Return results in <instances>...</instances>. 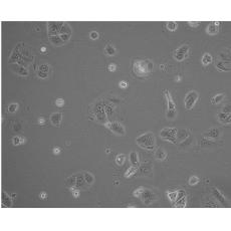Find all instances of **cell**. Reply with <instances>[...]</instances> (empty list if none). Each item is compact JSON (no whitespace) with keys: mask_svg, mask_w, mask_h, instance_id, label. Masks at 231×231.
Here are the masks:
<instances>
[{"mask_svg":"<svg viewBox=\"0 0 231 231\" xmlns=\"http://www.w3.org/2000/svg\"><path fill=\"white\" fill-rule=\"evenodd\" d=\"M153 62L150 59H143V60H136L134 62L133 69L134 72L138 77H147L151 73L153 69Z\"/></svg>","mask_w":231,"mask_h":231,"instance_id":"6da1fadb","label":"cell"},{"mask_svg":"<svg viewBox=\"0 0 231 231\" xmlns=\"http://www.w3.org/2000/svg\"><path fill=\"white\" fill-rule=\"evenodd\" d=\"M136 143L138 146H140L143 149H146V150L152 151L156 148V138H155L154 134L151 132L145 133L140 137H138L136 139Z\"/></svg>","mask_w":231,"mask_h":231,"instance_id":"7a4b0ae2","label":"cell"},{"mask_svg":"<svg viewBox=\"0 0 231 231\" xmlns=\"http://www.w3.org/2000/svg\"><path fill=\"white\" fill-rule=\"evenodd\" d=\"M177 134L178 130L176 128H164L160 132V137L166 141L176 144L177 143Z\"/></svg>","mask_w":231,"mask_h":231,"instance_id":"3957f363","label":"cell"},{"mask_svg":"<svg viewBox=\"0 0 231 231\" xmlns=\"http://www.w3.org/2000/svg\"><path fill=\"white\" fill-rule=\"evenodd\" d=\"M23 42H19L16 44V46L14 47L13 51H12L11 55L9 57V60H8V64H17L18 60L21 59L22 57V49H23Z\"/></svg>","mask_w":231,"mask_h":231,"instance_id":"277c9868","label":"cell"},{"mask_svg":"<svg viewBox=\"0 0 231 231\" xmlns=\"http://www.w3.org/2000/svg\"><path fill=\"white\" fill-rule=\"evenodd\" d=\"M198 98H199L198 92H196V91L189 92L188 94H186L185 100H184V104H185L186 110H191V109L194 107V105L196 104L197 100H198Z\"/></svg>","mask_w":231,"mask_h":231,"instance_id":"5b68a950","label":"cell"},{"mask_svg":"<svg viewBox=\"0 0 231 231\" xmlns=\"http://www.w3.org/2000/svg\"><path fill=\"white\" fill-rule=\"evenodd\" d=\"M64 22L62 21H48L47 22V33L48 36L59 35Z\"/></svg>","mask_w":231,"mask_h":231,"instance_id":"8992f818","label":"cell"},{"mask_svg":"<svg viewBox=\"0 0 231 231\" xmlns=\"http://www.w3.org/2000/svg\"><path fill=\"white\" fill-rule=\"evenodd\" d=\"M106 126L114 134H117V135L120 136H124L126 134L125 127L121 123H119V122H109V123L106 124Z\"/></svg>","mask_w":231,"mask_h":231,"instance_id":"52a82bcc","label":"cell"},{"mask_svg":"<svg viewBox=\"0 0 231 231\" xmlns=\"http://www.w3.org/2000/svg\"><path fill=\"white\" fill-rule=\"evenodd\" d=\"M140 197L145 205L151 204V203L156 200V195H155L151 190H149V189H144V191H143L142 195H141Z\"/></svg>","mask_w":231,"mask_h":231,"instance_id":"ba28073f","label":"cell"},{"mask_svg":"<svg viewBox=\"0 0 231 231\" xmlns=\"http://www.w3.org/2000/svg\"><path fill=\"white\" fill-rule=\"evenodd\" d=\"M220 136V130L218 128H212V129H209L208 131L204 132L202 134V137L205 139H209V140H215V139H218Z\"/></svg>","mask_w":231,"mask_h":231,"instance_id":"9c48e42d","label":"cell"},{"mask_svg":"<svg viewBox=\"0 0 231 231\" xmlns=\"http://www.w3.org/2000/svg\"><path fill=\"white\" fill-rule=\"evenodd\" d=\"M9 66H10V69H11L12 71H14L16 74L22 75V77H27V75H28V70H27V68H24V66H19V64H9Z\"/></svg>","mask_w":231,"mask_h":231,"instance_id":"30bf717a","label":"cell"},{"mask_svg":"<svg viewBox=\"0 0 231 231\" xmlns=\"http://www.w3.org/2000/svg\"><path fill=\"white\" fill-rule=\"evenodd\" d=\"M215 68L220 71H230V62L218 59L215 62Z\"/></svg>","mask_w":231,"mask_h":231,"instance_id":"8fae6325","label":"cell"},{"mask_svg":"<svg viewBox=\"0 0 231 231\" xmlns=\"http://www.w3.org/2000/svg\"><path fill=\"white\" fill-rule=\"evenodd\" d=\"M219 25H220V23L218 22V21L211 22L207 26L206 32L209 35H215V34H217L218 31H219Z\"/></svg>","mask_w":231,"mask_h":231,"instance_id":"7c38bea8","label":"cell"},{"mask_svg":"<svg viewBox=\"0 0 231 231\" xmlns=\"http://www.w3.org/2000/svg\"><path fill=\"white\" fill-rule=\"evenodd\" d=\"M211 191H212V194H213V196L215 197V198L217 199V200L219 201L221 204L225 205L226 203H227V200H226V198L224 197V195L222 194V193L220 192L217 188H215V187H212Z\"/></svg>","mask_w":231,"mask_h":231,"instance_id":"4fadbf2b","label":"cell"},{"mask_svg":"<svg viewBox=\"0 0 231 231\" xmlns=\"http://www.w3.org/2000/svg\"><path fill=\"white\" fill-rule=\"evenodd\" d=\"M217 119L223 125H229L231 123V116L230 114H225V113H218L217 114Z\"/></svg>","mask_w":231,"mask_h":231,"instance_id":"5bb4252c","label":"cell"},{"mask_svg":"<svg viewBox=\"0 0 231 231\" xmlns=\"http://www.w3.org/2000/svg\"><path fill=\"white\" fill-rule=\"evenodd\" d=\"M1 203H2V207H11L12 206V197L9 196L6 192H2Z\"/></svg>","mask_w":231,"mask_h":231,"instance_id":"9a60e30c","label":"cell"},{"mask_svg":"<svg viewBox=\"0 0 231 231\" xmlns=\"http://www.w3.org/2000/svg\"><path fill=\"white\" fill-rule=\"evenodd\" d=\"M50 122L53 126L55 127H58L62 123V113H53V114L50 115Z\"/></svg>","mask_w":231,"mask_h":231,"instance_id":"2e32d148","label":"cell"},{"mask_svg":"<svg viewBox=\"0 0 231 231\" xmlns=\"http://www.w3.org/2000/svg\"><path fill=\"white\" fill-rule=\"evenodd\" d=\"M164 94H165V96H166V98H167L168 111H176L175 103H174V100H173V98H172L169 91H168V90H165V91H164Z\"/></svg>","mask_w":231,"mask_h":231,"instance_id":"e0dca14e","label":"cell"},{"mask_svg":"<svg viewBox=\"0 0 231 231\" xmlns=\"http://www.w3.org/2000/svg\"><path fill=\"white\" fill-rule=\"evenodd\" d=\"M49 42L54 46H62L64 44V41L62 39L60 35H53V36H48Z\"/></svg>","mask_w":231,"mask_h":231,"instance_id":"ac0fdd59","label":"cell"},{"mask_svg":"<svg viewBox=\"0 0 231 231\" xmlns=\"http://www.w3.org/2000/svg\"><path fill=\"white\" fill-rule=\"evenodd\" d=\"M155 157H156L157 160L164 161V160H166V158H167V152H166L165 150H163V149L158 148L156 151V153H155Z\"/></svg>","mask_w":231,"mask_h":231,"instance_id":"d6986e66","label":"cell"},{"mask_svg":"<svg viewBox=\"0 0 231 231\" xmlns=\"http://www.w3.org/2000/svg\"><path fill=\"white\" fill-rule=\"evenodd\" d=\"M75 184H77V175H75V174L69 176L68 178H66V185L68 187H69V188L75 186Z\"/></svg>","mask_w":231,"mask_h":231,"instance_id":"ffe728a7","label":"cell"},{"mask_svg":"<svg viewBox=\"0 0 231 231\" xmlns=\"http://www.w3.org/2000/svg\"><path fill=\"white\" fill-rule=\"evenodd\" d=\"M130 161H131L132 166H136L139 167V157L136 152H131L130 153Z\"/></svg>","mask_w":231,"mask_h":231,"instance_id":"44dd1931","label":"cell"},{"mask_svg":"<svg viewBox=\"0 0 231 231\" xmlns=\"http://www.w3.org/2000/svg\"><path fill=\"white\" fill-rule=\"evenodd\" d=\"M71 33H72V31H71V28H70V26H69V24H68V23H66V22H64V25H62V29H60L59 35H62V34L71 35Z\"/></svg>","mask_w":231,"mask_h":231,"instance_id":"7402d4cb","label":"cell"},{"mask_svg":"<svg viewBox=\"0 0 231 231\" xmlns=\"http://www.w3.org/2000/svg\"><path fill=\"white\" fill-rule=\"evenodd\" d=\"M116 52H117V49L112 44H110V43H108V44L105 46V53L108 54V55L113 56L116 54Z\"/></svg>","mask_w":231,"mask_h":231,"instance_id":"603a6c76","label":"cell"},{"mask_svg":"<svg viewBox=\"0 0 231 231\" xmlns=\"http://www.w3.org/2000/svg\"><path fill=\"white\" fill-rule=\"evenodd\" d=\"M75 175H77V184H75V187L77 188H81L85 182V177H83V173H77Z\"/></svg>","mask_w":231,"mask_h":231,"instance_id":"cb8c5ba5","label":"cell"},{"mask_svg":"<svg viewBox=\"0 0 231 231\" xmlns=\"http://www.w3.org/2000/svg\"><path fill=\"white\" fill-rule=\"evenodd\" d=\"M187 206V195L184 197H182L181 199L175 201V207L177 208H185Z\"/></svg>","mask_w":231,"mask_h":231,"instance_id":"d4e9b609","label":"cell"},{"mask_svg":"<svg viewBox=\"0 0 231 231\" xmlns=\"http://www.w3.org/2000/svg\"><path fill=\"white\" fill-rule=\"evenodd\" d=\"M213 62V57H212L211 54L209 53H204L202 56V64L203 66H208V64H210L211 62Z\"/></svg>","mask_w":231,"mask_h":231,"instance_id":"484cf974","label":"cell"},{"mask_svg":"<svg viewBox=\"0 0 231 231\" xmlns=\"http://www.w3.org/2000/svg\"><path fill=\"white\" fill-rule=\"evenodd\" d=\"M83 177H85V183H87L89 185H92L94 182V177L92 173H89V172H83Z\"/></svg>","mask_w":231,"mask_h":231,"instance_id":"4316f807","label":"cell"},{"mask_svg":"<svg viewBox=\"0 0 231 231\" xmlns=\"http://www.w3.org/2000/svg\"><path fill=\"white\" fill-rule=\"evenodd\" d=\"M224 96H225V94H223V92H221V94H216V96H214L213 98H211V103L213 105H217L219 104L220 102H222V100L224 98Z\"/></svg>","mask_w":231,"mask_h":231,"instance_id":"83f0119b","label":"cell"},{"mask_svg":"<svg viewBox=\"0 0 231 231\" xmlns=\"http://www.w3.org/2000/svg\"><path fill=\"white\" fill-rule=\"evenodd\" d=\"M176 52H178V53H182V54H184V55L188 56L189 45H188V44H183V45H181L179 48H177V49H176Z\"/></svg>","mask_w":231,"mask_h":231,"instance_id":"f1b7e54d","label":"cell"},{"mask_svg":"<svg viewBox=\"0 0 231 231\" xmlns=\"http://www.w3.org/2000/svg\"><path fill=\"white\" fill-rule=\"evenodd\" d=\"M138 171V167H136V166H131V167L129 168V169L126 171L125 173V177L126 178H130L132 177V176L134 175V174H136V172Z\"/></svg>","mask_w":231,"mask_h":231,"instance_id":"f546056e","label":"cell"},{"mask_svg":"<svg viewBox=\"0 0 231 231\" xmlns=\"http://www.w3.org/2000/svg\"><path fill=\"white\" fill-rule=\"evenodd\" d=\"M166 27H167L168 30L170 31H175L178 27V23L176 21H168L167 24H166Z\"/></svg>","mask_w":231,"mask_h":231,"instance_id":"4dcf8cb0","label":"cell"},{"mask_svg":"<svg viewBox=\"0 0 231 231\" xmlns=\"http://www.w3.org/2000/svg\"><path fill=\"white\" fill-rule=\"evenodd\" d=\"M25 142V139L23 137H14L12 139V144L14 145V146H19V145L23 144V143Z\"/></svg>","mask_w":231,"mask_h":231,"instance_id":"1f68e13d","label":"cell"},{"mask_svg":"<svg viewBox=\"0 0 231 231\" xmlns=\"http://www.w3.org/2000/svg\"><path fill=\"white\" fill-rule=\"evenodd\" d=\"M126 161V156L124 154H119L117 157H116V163L119 166H122Z\"/></svg>","mask_w":231,"mask_h":231,"instance_id":"d6a6232c","label":"cell"},{"mask_svg":"<svg viewBox=\"0 0 231 231\" xmlns=\"http://www.w3.org/2000/svg\"><path fill=\"white\" fill-rule=\"evenodd\" d=\"M18 104H10L9 106H8V108H7V111H8V113H11V114H13V113H15L16 111L18 110Z\"/></svg>","mask_w":231,"mask_h":231,"instance_id":"836d02e7","label":"cell"},{"mask_svg":"<svg viewBox=\"0 0 231 231\" xmlns=\"http://www.w3.org/2000/svg\"><path fill=\"white\" fill-rule=\"evenodd\" d=\"M173 57H174V59H176L177 62H182V60H184L187 56L184 55V54H182V53H178V52L175 51L173 54Z\"/></svg>","mask_w":231,"mask_h":231,"instance_id":"e575fe53","label":"cell"},{"mask_svg":"<svg viewBox=\"0 0 231 231\" xmlns=\"http://www.w3.org/2000/svg\"><path fill=\"white\" fill-rule=\"evenodd\" d=\"M49 69H50V66H48L47 64H40V66H38V68H37V70H40V71H43V72L48 73V71H49Z\"/></svg>","mask_w":231,"mask_h":231,"instance_id":"d590c367","label":"cell"},{"mask_svg":"<svg viewBox=\"0 0 231 231\" xmlns=\"http://www.w3.org/2000/svg\"><path fill=\"white\" fill-rule=\"evenodd\" d=\"M177 193L178 191H174V192H167V196L172 202H175L176 197H177Z\"/></svg>","mask_w":231,"mask_h":231,"instance_id":"8d00e7d4","label":"cell"},{"mask_svg":"<svg viewBox=\"0 0 231 231\" xmlns=\"http://www.w3.org/2000/svg\"><path fill=\"white\" fill-rule=\"evenodd\" d=\"M70 191H71V193H72V196L74 197V198H79V188H77L75 186H73V187H71V188H70Z\"/></svg>","mask_w":231,"mask_h":231,"instance_id":"74e56055","label":"cell"},{"mask_svg":"<svg viewBox=\"0 0 231 231\" xmlns=\"http://www.w3.org/2000/svg\"><path fill=\"white\" fill-rule=\"evenodd\" d=\"M144 187H139L138 189H136L135 191L133 192V196H135V197H140L141 195H142V193H143V191H144Z\"/></svg>","mask_w":231,"mask_h":231,"instance_id":"f35d334b","label":"cell"},{"mask_svg":"<svg viewBox=\"0 0 231 231\" xmlns=\"http://www.w3.org/2000/svg\"><path fill=\"white\" fill-rule=\"evenodd\" d=\"M198 182H199V178L197 177V176H192V177L189 179V184H190L191 186H194V185H196Z\"/></svg>","mask_w":231,"mask_h":231,"instance_id":"ab89813d","label":"cell"},{"mask_svg":"<svg viewBox=\"0 0 231 231\" xmlns=\"http://www.w3.org/2000/svg\"><path fill=\"white\" fill-rule=\"evenodd\" d=\"M186 192H185V190H183V189H180V190H178V193H177V197H176V200L175 201H177V200H179V199H181L182 197H184V196H186Z\"/></svg>","mask_w":231,"mask_h":231,"instance_id":"60d3db41","label":"cell"},{"mask_svg":"<svg viewBox=\"0 0 231 231\" xmlns=\"http://www.w3.org/2000/svg\"><path fill=\"white\" fill-rule=\"evenodd\" d=\"M176 118V111H168L167 112V119L174 120Z\"/></svg>","mask_w":231,"mask_h":231,"instance_id":"b9f144b4","label":"cell"},{"mask_svg":"<svg viewBox=\"0 0 231 231\" xmlns=\"http://www.w3.org/2000/svg\"><path fill=\"white\" fill-rule=\"evenodd\" d=\"M36 74H37V77H38L39 79H47V77H48V73L43 72V71H40V70H37Z\"/></svg>","mask_w":231,"mask_h":231,"instance_id":"7bdbcfd3","label":"cell"},{"mask_svg":"<svg viewBox=\"0 0 231 231\" xmlns=\"http://www.w3.org/2000/svg\"><path fill=\"white\" fill-rule=\"evenodd\" d=\"M55 106L58 107V108H62V107L64 106V98H57L55 100Z\"/></svg>","mask_w":231,"mask_h":231,"instance_id":"ee69618b","label":"cell"},{"mask_svg":"<svg viewBox=\"0 0 231 231\" xmlns=\"http://www.w3.org/2000/svg\"><path fill=\"white\" fill-rule=\"evenodd\" d=\"M221 112H222V113H225V114H230V113H231L230 104L225 105V106H224V108L222 109V111H221Z\"/></svg>","mask_w":231,"mask_h":231,"instance_id":"f6af8a7d","label":"cell"},{"mask_svg":"<svg viewBox=\"0 0 231 231\" xmlns=\"http://www.w3.org/2000/svg\"><path fill=\"white\" fill-rule=\"evenodd\" d=\"M90 37H91L92 39H94V40H96V39H98V37H100V35H98V33L96 32V31H92V32L90 33Z\"/></svg>","mask_w":231,"mask_h":231,"instance_id":"bcb514c9","label":"cell"},{"mask_svg":"<svg viewBox=\"0 0 231 231\" xmlns=\"http://www.w3.org/2000/svg\"><path fill=\"white\" fill-rule=\"evenodd\" d=\"M60 37H62V39L64 41V43H66V42H68L69 39H70L71 35H68V34H62V35H60Z\"/></svg>","mask_w":231,"mask_h":231,"instance_id":"7dc6e473","label":"cell"},{"mask_svg":"<svg viewBox=\"0 0 231 231\" xmlns=\"http://www.w3.org/2000/svg\"><path fill=\"white\" fill-rule=\"evenodd\" d=\"M119 87H121V89H126V87H128V83H127V81H120V83H119Z\"/></svg>","mask_w":231,"mask_h":231,"instance_id":"c3c4849f","label":"cell"},{"mask_svg":"<svg viewBox=\"0 0 231 231\" xmlns=\"http://www.w3.org/2000/svg\"><path fill=\"white\" fill-rule=\"evenodd\" d=\"M188 24L190 25L191 27H197L199 24H200V22L199 21H189Z\"/></svg>","mask_w":231,"mask_h":231,"instance_id":"681fc988","label":"cell"},{"mask_svg":"<svg viewBox=\"0 0 231 231\" xmlns=\"http://www.w3.org/2000/svg\"><path fill=\"white\" fill-rule=\"evenodd\" d=\"M109 70L110 71H115L116 69H117V66H116L115 64H111L110 66H109Z\"/></svg>","mask_w":231,"mask_h":231,"instance_id":"f907efd6","label":"cell"},{"mask_svg":"<svg viewBox=\"0 0 231 231\" xmlns=\"http://www.w3.org/2000/svg\"><path fill=\"white\" fill-rule=\"evenodd\" d=\"M37 123H38V125H44L45 119H44V118H42V117L38 118V120H37Z\"/></svg>","mask_w":231,"mask_h":231,"instance_id":"816d5d0a","label":"cell"},{"mask_svg":"<svg viewBox=\"0 0 231 231\" xmlns=\"http://www.w3.org/2000/svg\"><path fill=\"white\" fill-rule=\"evenodd\" d=\"M52 152H53L54 155H57V154H59V153H60V149L58 148V147H54L53 150H52Z\"/></svg>","mask_w":231,"mask_h":231,"instance_id":"f5cc1de1","label":"cell"},{"mask_svg":"<svg viewBox=\"0 0 231 231\" xmlns=\"http://www.w3.org/2000/svg\"><path fill=\"white\" fill-rule=\"evenodd\" d=\"M39 197H40V199H42V200H44V199L47 198V194H46L45 192H41L40 194H39Z\"/></svg>","mask_w":231,"mask_h":231,"instance_id":"db71d44e","label":"cell"},{"mask_svg":"<svg viewBox=\"0 0 231 231\" xmlns=\"http://www.w3.org/2000/svg\"><path fill=\"white\" fill-rule=\"evenodd\" d=\"M40 50H41V52L45 53V52H46V47H45V46H42V47L40 48Z\"/></svg>","mask_w":231,"mask_h":231,"instance_id":"11a10c76","label":"cell"},{"mask_svg":"<svg viewBox=\"0 0 231 231\" xmlns=\"http://www.w3.org/2000/svg\"><path fill=\"white\" fill-rule=\"evenodd\" d=\"M11 197H12V199H15L16 198V194H15V193H13V194L11 195Z\"/></svg>","mask_w":231,"mask_h":231,"instance_id":"9f6ffc18","label":"cell"},{"mask_svg":"<svg viewBox=\"0 0 231 231\" xmlns=\"http://www.w3.org/2000/svg\"><path fill=\"white\" fill-rule=\"evenodd\" d=\"M176 81H181V77H176Z\"/></svg>","mask_w":231,"mask_h":231,"instance_id":"6f0895ef","label":"cell"},{"mask_svg":"<svg viewBox=\"0 0 231 231\" xmlns=\"http://www.w3.org/2000/svg\"><path fill=\"white\" fill-rule=\"evenodd\" d=\"M110 152H111L110 149H106V153H108V154H109V153H110Z\"/></svg>","mask_w":231,"mask_h":231,"instance_id":"680465c9","label":"cell"},{"mask_svg":"<svg viewBox=\"0 0 231 231\" xmlns=\"http://www.w3.org/2000/svg\"><path fill=\"white\" fill-rule=\"evenodd\" d=\"M160 68H161V69H165V66H161Z\"/></svg>","mask_w":231,"mask_h":231,"instance_id":"91938a15","label":"cell"}]
</instances>
